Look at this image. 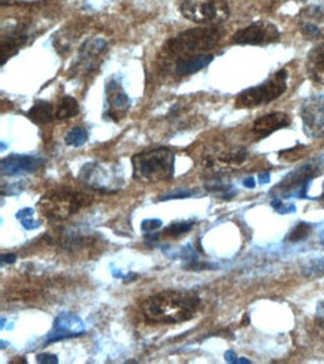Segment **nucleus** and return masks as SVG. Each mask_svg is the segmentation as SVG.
I'll return each mask as SVG.
<instances>
[{"label":"nucleus","instance_id":"nucleus-4","mask_svg":"<svg viewBox=\"0 0 324 364\" xmlns=\"http://www.w3.org/2000/svg\"><path fill=\"white\" fill-rule=\"evenodd\" d=\"M93 202V197L87 193L72 188L51 190L42 196L38 206L41 214L49 221H63L72 217L81 209L87 207Z\"/></svg>","mask_w":324,"mask_h":364},{"label":"nucleus","instance_id":"nucleus-21","mask_svg":"<svg viewBox=\"0 0 324 364\" xmlns=\"http://www.w3.org/2000/svg\"><path fill=\"white\" fill-rule=\"evenodd\" d=\"M27 118L30 119L32 123L39 124V126L48 124L55 119V106L49 102L38 100V102H35V105L30 109H28Z\"/></svg>","mask_w":324,"mask_h":364},{"label":"nucleus","instance_id":"nucleus-34","mask_svg":"<svg viewBox=\"0 0 324 364\" xmlns=\"http://www.w3.org/2000/svg\"><path fill=\"white\" fill-rule=\"evenodd\" d=\"M321 200H324V185H323V194H321V197H320Z\"/></svg>","mask_w":324,"mask_h":364},{"label":"nucleus","instance_id":"nucleus-13","mask_svg":"<svg viewBox=\"0 0 324 364\" xmlns=\"http://www.w3.org/2000/svg\"><path fill=\"white\" fill-rule=\"evenodd\" d=\"M106 49V42L102 38H94V39H88L81 48H79V54L76 62L73 63L72 72L76 75L81 73H90L94 66L99 62V57L103 54V51Z\"/></svg>","mask_w":324,"mask_h":364},{"label":"nucleus","instance_id":"nucleus-32","mask_svg":"<svg viewBox=\"0 0 324 364\" xmlns=\"http://www.w3.org/2000/svg\"><path fill=\"white\" fill-rule=\"evenodd\" d=\"M269 181V173H263V175H260V182H268Z\"/></svg>","mask_w":324,"mask_h":364},{"label":"nucleus","instance_id":"nucleus-5","mask_svg":"<svg viewBox=\"0 0 324 364\" xmlns=\"http://www.w3.org/2000/svg\"><path fill=\"white\" fill-rule=\"evenodd\" d=\"M250 159V151L239 145H214L203 153L202 164L212 173L238 170Z\"/></svg>","mask_w":324,"mask_h":364},{"label":"nucleus","instance_id":"nucleus-10","mask_svg":"<svg viewBox=\"0 0 324 364\" xmlns=\"http://www.w3.org/2000/svg\"><path fill=\"white\" fill-rule=\"evenodd\" d=\"M303 130L314 139H324V96L308 97L301 108Z\"/></svg>","mask_w":324,"mask_h":364},{"label":"nucleus","instance_id":"nucleus-2","mask_svg":"<svg viewBox=\"0 0 324 364\" xmlns=\"http://www.w3.org/2000/svg\"><path fill=\"white\" fill-rule=\"evenodd\" d=\"M223 33L224 32L218 25L190 28L170 38L163 46V54L173 62L199 54H208V51L218 44Z\"/></svg>","mask_w":324,"mask_h":364},{"label":"nucleus","instance_id":"nucleus-24","mask_svg":"<svg viewBox=\"0 0 324 364\" xmlns=\"http://www.w3.org/2000/svg\"><path fill=\"white\" fill-rule=\"evenodd\" d=\"M65 140L70 146H82L88 140V133L84 127H75L66 135Z\"/></svg>","mask_w":324,"mask_h":364},{"label":"nucleus","instance_id":"nucleus-6","mask_svg":"<svg viewBox=\"0 0 324 364\" xmlns=\"http://www.w3.org/2000/svg\"><path fill=\"white\" fill-rule=\"evenodd\" d=\"M287 70H279L257 87H251L238 96L236 108H257L282 96L287 90Z\"/></svg>","mask_w":324,"mask_h":364},{"label":"nucleus","instance_id":"nucleus-11","mask_svg":"<svg viewBox=\"0 0 324 364\" xmlns=\"http://www.w3.org/2000/svg\"><path fill=\"white\" fill-rule=\"evenodd\" d=\"M105 96H106V111L103 114L105 119L120 121L130 108V99L124 91L121 82L115 78L108 79L105 85Z\"/></svg>","mask_w":324,"mask_h":364},{"label":"nucleus","instance_id":"nucleus-27","mask_svg":"<svg viewBox=\"0 0 324 364\" xmlns=\"http://www.w3.org/2000/svg\"><path fill=\"white\" fill-rule=\"evenodd\" d=\"M193 193L187 191V190H176L175 193H170V194H164L160 197V200H169V199H181V197H188L191 196Z\"/></svg>","mask_w":324,"mask_h":364},{"label":"nucleus","instance_id":"nucleus-15","mask_svg":"<svg viewBox=\"0 0 324 364\" xmlns=\"http://www.w3.org/2000/svg\"><path fill=\"white\" fill-rule=\"evenodd\" d=\"M45 163L44 159L36 156H9L2 160V175L3 176H14L20 173L35 172Z\"/></svg>","mask_w":324,"mask_h":364},{"label":"nucleus","instance_id":"nucleus-23","mask_svg":"<svg viewBox=\"0 0 324 364\" xmlns=\"http://www.w3.org/2000/svg\"><path fill=\"white\" fill-rule=\"evenodd\" d=\"M194 221H180V223H173L170 226H167L164 228V231H162V234L159 236H164V237H180L183 236L184 233L190 231L191 227H193Z\"/></svg>","mask_w":324,"mask_h":364},{"label":"nucleus","instance_id":"nucleus-9","mask_svg":"<svg viewBox=\"0 0 324 364\" xmlns=\"http://www.w3.org/2000/svg\"><path fill=\"white\" fill-rule=\"evenodd\" d=\"M281 33L278 27L269 21L253 23L233 35L231 42L238 45H266L279 41Z\"/></svg>","mask_w":324,"mask_h":364},{"label":"nucleus","instance_id":"nucleus-1","mask_svg":"<svg viewBox=\"0 0 324 364\" xmlns=\"http://www.w3.org/2000/svg\"><path fill=\"white\" fill-rule=\"evenodd\" d=\"M202 308L200 297L191 291L167 290L140 303L143 318L151 324H180L193 319Z\"/></svg>","mask_w":324,"mask_h":364},{"label":"nucleus","instance_id":"nucleus-29","mask_svg":"<svg viewBox=\"0 0 324 364\" xmlns=\"http://www.w3.org/2000/svg\"><path fill=\"white\" fill-rule=\"evenodd\" d=\"M142 226H150V227H146V228H145V231H146V230H156L157 227L162 226V223H160L159 220H151V221H145Z\"/></svg>","mask_w":324,"mask_h":364},{"label":"nucleus","instance_id":"nucleus-18","mask_svg":"<svg viewBox=\"0 0 324 364\" xmlns=\"http://www.w3.org/2000/svg\"><path fill=\"white\" fill-rule=\"evenodd\" d=\"M28 32L24 25H14L8 30V33L2 35V65L6 63V60L17 54L20 48L27 42Z\"/></svg>","mask_w":324,"mask_h":364},{"label":"nucleus","instance_id":"nucleus-33","mask_svg":"<svg viewBox=\"0 0 324 364\" xmlns=\"http://www.w3.org/2000/svg\"><path fill=\"white\" fill-rule=\"evenodd\" d=\"M320 324L324 325V314H321V317H320Z\"/></svg>","mask_w":324,"mask_h":364},{"label":"nucleus","instance_id":"nucleus-16","mask_svg":"<svg viewBox=\"0 0 324 364\" xmlns=\"http://www.w3.org/2000/svg\"><path fill=\"white\" fill-rule=\"evenodd\" d=\"M84 331L82 321L72 314H63L54 321V330L51 331V338L48 342L60 341L63 338L79 336V333Z\"/></svg>","mask_w":324,"mask_h":364},{"label":"nucleus","instance_id":"nucleus-14","mask_svg":"<svg viewBox=\"0 0 324 364\" xmlns=\"http://www.w3.org/2000/svg\"><path fill=\"white\" fill-rule=\"evenodd\" d=\"M301 32L311 39L324 38V8L308 6L301 11L298 17Z\"/></svg>","mask_w":324,"mask_h":364},{"label":"nucleus","instance_id":"nucleus-26","mask_svg":"<svg viewBox=\"0 0 324 364\" xmlns=\"http://www.w3.org/2000/svg\"><path fill=\"white\" fill-rule=\"evenodd\" d=\"M311 231V226L309 224H305V223H301L299 226L294 227L290 234L287 236V240L288 242H299V240H303L306 239V236L309 234Z\"/></svg>","mask_w":324,"mask_h":364},{"label":"nucleus","instance_id":"nucleus-20","mask_svg":"<svg viewBox=\"0 0 324 364\" xmlns=\"http://www.w3.org/2000/svg\"><path fill=\"white\" fill-rule=\"evenodd\" d=\"M306 70L315 82L324 85V45L315 46L308 54Z\"/></svg>","mask_w":324,"mask_h":364},{"label":"nucleus","instance_id":"nucleus-28","mask_svg":"<svg viewBox=\"0 0 324 364\" xmlns=\"http://www.w3.org/2000/svg\"><path fill=\"white\" fill-rule=\"evenodd\" d=\"M38 361L39 363H57V357L51 355V354H39Z\"/></svg>","mask_w":324,"mask_h":364},{"label":"nucleus","instance_id":"nucleus-7","mask_svg":"<svg viewBox=\"0 0 324 364\" xmlns=\"http://www.w3.org/2000/svg\"><path fill=\"white\" fill-rule=\"evenodd\" d=\"M78 178L87 187L100 193H116L124 184L121 172L116 166L106 163H87L78 173Z\"/></svg>","mask_w":324,"mask_h":364},{"label":"nucleus","instance_id":"nucleus-12","mask_svg":"<svg viewBox=\"0 0 324 364\" xmlns=\"http://www.w3.org/2000/svg\"><path fill=\"white\" fill-rule=\"evenodd\" d=\"M318 173H320V166L317 163L305 164L298 170L291 172L287 178H284V181L277 187L275 191H279L282 196H291L293 191H302V197H303L308 182Z\"/></svg>","mask_w":324,"mask_h":364},{"label":"nucleus","instance_id":"nucleus-31","mask_svg":"<svg viewBox=\"0 0 324 364\" xmlns=\"http://www.w3.org/2000/svg\"><path fill=\"white\" fill-rule=\"evenodd\" d=\"M244 185H245V187H250V188H253V187H254V181H253V178H248V179H245V181H244Z\"/></svg>","mask_w":324,"mask_h":364},{"label":"nucleus","instance_id":"nucleus-25","mask_svg":"<svg viewBox=\"0 0 324 364\" xmlns=\"http://www.w3.org/2000/svg\"><path fill=\"white\" fill-rule=\"evenodd\" d=\"M18 220L21 221L23 227L27 230H32V228H38L39 227V221L35 220L33 215V210L32 209H23L18 212Z\"/></svg>","mask_w":324,"mask_h":364},{"label":"nucleus","instance_id":"nucleus-19","mask_svg":"<svg viewBox=\"0 0 324 364\" xmlns=\"http://www.w3.org/2000/svg\"><path fill=\"white\" fill-rule=\"evenodd\" d=\"M214 60L212 54H199L187 58H181L178 62H175V73L176 75H193L202 69H205Z\"/></svg>","mask_w":324,"mask_h":364},{"label":"nucleus","instance_id":"nucleus-8","mask_svg":"<svg viewBox=\"0 0 324 364\" xmlns=\"http://www.w3.org/2000/svg\"><path fill=\"white\" fill-rule=\"evenodd\" d=\"M180 12L184 18L206 25L221 24L230 15L226 0H184Z\"/></svg>","mask_w":324,"mask_h":364},{"label":"nucleus","instance_id":"nucleus-17","mask_svg":"<svg viewBox=\"0 0 324 364\" xmlns=\"http://www.w3.org/2000/svg\"><path fill=\"white\" fill-rule=\"evenodd\" d=\"M291 123V119L287 114L284 112H272L264 115L258 119L254 121L253 124V133L257 135L258 137H266L271 133L287 127Z\"/></svg>","mask_w":324,"mask_h":364},{"label":"nucleus","instance_id":"nucleus-22","mask_svg":"<svg viewBox=\"0 0 324 364\" xmlns=\"http://www.w3.org/2000/svg\"><path fill=\"white\" fill-rule=\"evenodd\" d=\"M79 114V103L72 96H65L55 106V119H69Z\"/></svg>","mask_w":324,"mask_h":364},{"label":"nucleus","instance_id":"nucleus-30","mask_svg":"<svg viewBox=\"0 0 324 364\" xmlns=\"http://www.w3.org/2000/svg\"><path fill=\"white\" fill-rule=\"evenodd\" d=\"M15 260H17V257H15L14 254H9V255L3 254V255H2V263H3V264H6V261H8V263H14Z\"/></svg>","mask_w":324,"mask_h":364},{"label":"nucleus","instance_id":"nucleus-3","mask_svg":"<svg viewBox=\"0 0 324 364\" xmlns=\"http://www.w3.org/2000/svg\"><path fill=\"white\" fill-rule=\"evenodd\" d=\"M133 178L145 184L169 181L175 173V154L169 148H154L132 157Z\"/></svg>","mask_w":324,"mask_h":364}]
</instances>
